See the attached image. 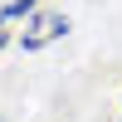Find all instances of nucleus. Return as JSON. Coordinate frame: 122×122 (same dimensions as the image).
Instances as JSON below:
<instances>
[{
  "label": "nucleus",
  "mask_w": 122,
  "mask_h": 122,
  "mask_svg": "<svg viewBox=\"0 0 122 122\" xmlns=\"http://www.w3.org/2000/svg\"><path fill=\"white\" fill-rule=\"evenodd\" d=\"M5 39H10V34H5V29H0V49H5Z\"/></svg>",
  "instance_id": "obj_3"
},
{
  "label": "nucleus",
  "mask_w": 122,
  "mask_h": 122,
  "mask_svg": "<svg viewBox=\"0 0 122 122\" xmlns=\"http://www.w3.org/2000/svg\"><path fill=\"white\" fill-rule=\"evenodd\" d=\"M64 34H68V15H44V20L29 25V34L20 39V44H25V54H34V49H44L49 39H64Z\"/></svg>",
  "instance_id": "obj_1"
},
{
  "label": "nucleus",
  "mask_w": 122,
  "mask_h": 122,
  "mask_svg": "<svg viewBox=\"0 0 122 122\" xmlns=\"http://www.w3.org/2000/svg\"><path fill=\"white\" fill-rule=\"evenodd\" d=\"M34 10H39V0H10V5L0 10V20H29Z\"/></svg>",
  "instance_id": "obj_2"
},
{
  "label": "nucleus",
  "mask_w": 122,
  "mask_h": 122,
  "mask_svg": "<svg viewBox=\"0 0 122 122\" xmlns=\"http://www.w3.org/2000/svg\"><path fill=\"white\" fill-rule=\"evenodd\" d=\"M0 25H5V20H0Z\"/></svg>",
  "instance_id": "obj_4"
}]
</instances>
